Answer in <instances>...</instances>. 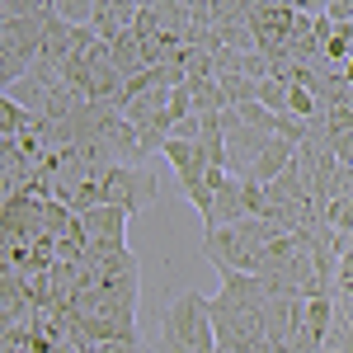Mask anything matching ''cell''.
Segmentation results:
<instances>
[{
	"mask_svg": "<svg viewBox=\"0 0 353 353\" xmlns=\"http://www.w3.org/2000/svg\"><path fill=\"white\" fill-rule=\"evenodd\" d=\"M161 334L184 344L189 353H221L217 349V330H212V311H208V297L198 292H179V297L165 306Z\"/></svg>",
	"mask_w": 353,
	"mask_h": 353,
	"instance_id": "obj_1",
	"label": "cell"
},
{
	"mask_svg": "<svg viewBox=\"0 0 353 353\" xmlns=\"http://www.w3.org/2000/svg\"><path fill=\"white\" fill-rule=\"evenodd\" d=\"M156 198H161V184L151 179L146 165H113L104 174V203L132 212V217L146 212V208H156Z\"/></svg>",
	"mask_w": 353,
	"mask_h": 353,
	"instance_id": "obj_2",
	"label": "cell"
},
{
	"mask_svg": "<svg viewBox=\"0 0 353 353\" xmlns=\"http://www.w3.org/2000/svg\"><path fill=\"white\" fill-rule=\"evenodd\" d=\"M217 306H231V311H264L269 306V288L259 273H221V292Z\"/></svg>",
	"mask_w": 353,
	"mask_h": 353,
	"instance_id": "obj_3",
	"label": "cell"
},
{
	"mask_svg": "<svg viewBox=\"0 0 353 353\" xmlns=\"http://www.w3.org/2000/svg\"><path fill=\"white\" fill-rule=\"evenodd\" d=\"M273 137L259 132V128H250V123H241L236 132H226V170L236 174V179H250V170H254V161L264 156V146H269Z\"/></svg>",
	"mask_w": 353,
	"mask_h": 353,
	"instance_id": "obj_4",
	"label": "cell"
},
{
	"mask_svg": "<svg viewBox=\"0 0 353 353\" xmlns=\"http://www.w3.org/2000/svg\"><path fill=\"white\" fill-rule=\"evenodd\" d=\"M128 221H132V212H123V208L104 203V208L85 212L81 226H85V241H90V245H128Z\"/></svg>",
	"mask_w": 353,
	"mask_h": 353,
	"instance_id": "obj_5",
	"label": "cell"
},
{
	"mask_svg": "<svg viewBox=\"0 0 353 353\" xmlns=\"http://www.w3.org/2000/svg\"><path fill=\"white\" fill-rule=\"evenodd\" d=\"M137 14H141V5H132V0H99V14H94L90 28H94L104 43H118L123 33L137 28Z\"/></svg>",
	"mask_w": 353,
	"mask_h": 353,
	"instance_id": "obj_6",
	"label": "cell"
},
{
	"mask_svg": "<svg viewBox=\"0 0 353 353\" xmlns=\"http://www.w3.org/2000/svg\"><path fill=\"white\" fill-rule=\"evenodd\" d=\"M99 14V0H57V19L71 28H90Z\"/></svg>",
	"mask_w": 353,
	"mask_h": 353,
	"instance_id": "obj_7",
	"label": "cell"
},
{
	"mask_svg": "<svg viewBox=\"0 0 353 353\" xmlns=\"http://www.w3.org/2000/svg\"><path fill=\"white\" fill-rule=\"evenodd\" d=\"M254 99H259L273 118H283V113H288V99H292V85L283 81V76H273V81L259 85V94H254Z\"/></svg>",
	"mask_w": 353,
	"mask_h": 353,
	"instance_id": "obj_8",
	"label": "cell"
},
{
	"mask_svg": "<svg viewBox=\"0 0 353 353\" xmlns=\"http://www.w3.org/2000/svg\"><path fill=\"white\" fill-rule=\"evenodd\" d=\"M330 325H334V301L330 297H316V301H306V330L316 334V339H325Z\"/></svg>",
	"mask_w": 353,
	"mask_h": 353,
	"instance_id": "obj_9",
	"label": "cell"
},
{
	"mask_svg": "<svg viewBox=\"0 0 353 353\" xmlns=\"http://www.w3.org/2000/svg\"><path fill=\"white\" fill-rule=\"evenodd\" d=\"M339 283H353V231H339Z\"/></svg>",
	"mask_w": 353,
	"mask_h": 353,
	"instance_id": "obj_10",
	"label": "cell"
},
{
	"mask_svg": "<svg viewBox=\"0 0 353 353\" xmlns=\"http://www.w3.org/2000/svg\"><path fill=\"white\" fill-rule=\"evenodd\" d=\"M174 141H203V118H198V113L179 118V123H174Z\"/></svg>",
	"mask_w": 353,
	"mask_h": 353,
	"instance_id": "obj_11",
	"label": "cell"
},
{
	"mask_svg": "<svg viewBox=\"0 0 353 353\" xmlns=\"http://www.w3.org/2000/svg\"><path fill=\"white\" fill-rule=\"evenodd\" d=\"M99 353H137V344H123V339H113V344H99Z\"/></svg>",
	"mask_w": 353,
	"mask_h": 353,
	"instance_id": "obj_12",
	"label": "cell"
},
{
	"mask_svg": "<svg viewBox=\"0 0 353 353\" xmlns=\"http://www.w3.org/2000/svg\"><path fill=\"white\" fill-rule=\"evenodd\" d=\"M339 292H349V297H353V283H339Z\"/></svg>",
	"mask_w": 353,
	"mask_h": 353,
	"instance_id": "obj_13",
	"label": "cell"
}]
</instances>
